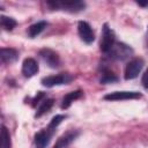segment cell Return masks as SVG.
Listing matches in <instances>:
<instances>
[{
    "mask_svg": "<svg viewBox=\"0 0 148 148\" xmlns=\"http://www.w3.org/2000/svg\"><path fill=\"white\" fill-rule=\"evenodd\" d=\"M65 119L64 114H57L54 116L50 124L47 125V127L43 128L42 131H39L38 133L35 134V145L37 148H46V146L49 145L53 133L56 132V128L58 127V125Z\"/></svg>",
    "mask_w": 148,
    "mask_h": 148,
    "instance_id": "6da1fadb",
    "label": "cell"
},
{
    "mask_svg": "<svg viewBox=\"0 0 148 148\" xmlns=\"http://www.w3.org/2000/svg\"><path fill=\"white\" fill-rule=\"evenodd\" d=\"M47 6L52 9H61L71 13H77L84 9L86 3L79 0H66V1H47Z\"/></svg>",
    "mask_w": 148,
    "mask_h": 148,
    "instance_id": "7a4b0ae2",
    "label": "cell"
},
{
    "mask_svg": "<svg viewBox=\"0 0 148 148\" xmlns=\"http://www.w3.org/2000/svg\"><path fill=\"white\" fill-rule=\"evenodd\" d=\"M108 54L112 59H116V60H125V59L130 58L133 54V49L131 46H128L127 44H125V43L116 42L113 44L112 49L109 51Z\"/></svg>",
    "mask_w": 148,
    "mask_h": 148,
    "instance_id": "3957f363",
    "label": "cell"
},
{
    "mask_svg": "<svg viewBox=\"0 0 148 148\" xmlns=\"http://www.w3.org/2000/svg\"><path fill=\"white\" fill-rule=\"evenodd\" d=\"M116 43V36L113 30L108 25L104 24L103 25V31H102V38H101V44H99V49L103 53H109V51L112 49L113 44Z\"/></svg>",
    "mask_w": 148,
    "mask_h": 148,
    "instance_id": "277c9868",
    "label": "cell"
},
{
    "mask_svg": "<svg viewBox=\"0 0 148 148\" xmlns=\"http://www.w3.org/2000/svg\"><path fill=\"white\" fill-rule=\"evenodd\" d=\"M73 76L69 73H59L56 75H50L42 79V84L47 87V88H52L54 86H61V84H68L69 82H72Z\"/></svg>",
    "mask_w": 148,
    "mask_h": 148,
    "instance_id": "5b68a950",
    "label": "cell"
},
{
    "mask_svg": "<svg viewBox=\"0 0 148 148\" xmlns=\"http://www.w3.org/2000/svg\"><path fill=\"white\" fill-rule=\"evenodd\" d=\"M143 65H145V62L141 58H134V59L130 60V62L125 67V73H124L125 79L126 80L135 79L139 75V73L141 72Z\"/></svg>",
    "mask_w": 148,
    "mask_h": 148,
    "instance_id": "8992f818",
    "label": "cell"
},
{
    "mask_svg": "<svg viewBox=\"0 0 148 148\" xmlns=\"http://www.w3.org/2000/svg\"><path fill=\"white\" fill-rule=\"evenodd\" d=\"M39 57L43 59V61L51 68H57L60 65V58L57 52H54L51 49H42L39 51Z\"/></svg>",
    "mask_w": 148,
    "mask_h": 148,
    "instance_id": "52a82bcc",
    "label": "cell"
},
{
    "mask_svg": "<svg viewBox=\"0 0 148 148\" xmlns=\"http://www.w3.org/2000/svg\"><path fill=\"white\" fill-rule=\"evenodd\" d=\"M142 95L138 91H113L104 96L106 101H127V99H135L140 98Z\"/></svg>",
    "mask_w": 148,
    "mask_h": 148,
    "instance_id": "ba28073f",
    "label": "cell"
},
{
    "mask_svg": "<svg viewBox=\"0 0 148 148\" xmlns=\"http://www.w3.org/2000/svg\"><path fill=\"white\" fill-rule=\"evenodd\" d=\"M77 31H79V36L81 37V39L87 43L90 44L94 42L95 39V34L90 27L89 23H87L86 21H80L77 24Z\"/></svg>",
    "mask_w": 148,
    "mask_h": 148,
    "instance_id": "9c48e42d",
    "label": "cell"
},
{
    "mask_svg": "<svg viewBox=\"0 0 148 148\" xmlns=\"http://www.w3.org/2000/svg\"><path fill=\"white\" fill-rule=\"evenodd\" d=\"M79 134H80V132L76 131V130H71V131L66 132L65 134H62L58 139V141L56 142V145L53 146V148H66L67 146H69L77 138Z\"/></svg>",
    "mask_w": 148,
    "mask_h": 148,
    "instance_id": "30bf717a",
    "label": "cell"
},
{
    "mask_svg": "<svg viewBox=\"0 0 148 148\" xmlns=\"http://www.w3.org/2000/svg\"><path fill=\"white\" fill-rule=\"evenodd\" d=\"M38 69H39V67H38V64L35 59H32V58L24 59V61L22 64V74L25 77L34 76L38 72Z\"/></svg>",
    "mask_w": 148,
    "mask_h": 148,
    "instance_id": "8fae6325",
    "label": "cell"
},
{
    "mask_svg": "<svg viewBox=\"0 0 148 148\" xmlns=\"http://www.w3.org/2000/svg\"><path fill=\"white\" fill-rule=\"evenodd\" d=\"M0 58L2 64H10L18 58V52L12 47H2L0 51Z\"/></svg>",
    "mask_w": 148,
    "mask_h": 148,
    "instance_id": "7c38bea8",
    "label": "cell"
},
{
    "mask_svg": "<svg viewBox=\"0 0 148 148\" xmlns=\"http://www.w3.org/2000/svg\"><path fill=\"white\" fill-rule=\"evenodd\" d=\"M101 83L103 84H108V83H113L118 81V76L114 74V72H112L110 68L108 67H103L102 73H101V79H99Z\"/></svg>",
    "mask_w": 148,
    "mask_h": 148,
    "instance_id": "4fadbf2b",
    "label": "cell"
},
{
    "mask_svg": "<svg viewBox=\"0 0 148 148\" xmlns=\"http://www.w3.org/2000/svg\"><path fill=\"white\" fill-rule=\"evenodd\" d=\"M82 94H83L82 90H75V91H71V92H68V94L65 95L64 98H62L61 108H62V109H68V108L71 106V104H72L74 101L79 99V98L82 96Z\"/></svg>",
    "mask_w": 148,
    "mask_h": 148,
    "instance_id": "5bb4252c",
    "label": "cell"
},
{
    "mask_svg": "<svg viewBox=\"0 0 148 148\" xmlns=\"http://www.w3.org/2000/svg\"><path fill=\"white\" fill-rule=\"evenodd\" d=\"M46 25H47V23L45 22V21H38V22H36V23H34V24H31L29 28H28V36L30 37V38H35L36 36H38L45 28H46Z\"/></svg>",
    "mask_w": 148,
    "mask_h": 148,
    "instance_id": "9a60e30c",
    "label": "cell"
},
{
    "mask_svg": "<svg viewBox=\"0 0 148 148\" xmlns=\"http://www.w3.org/2000/svg\"><path fill=\"white\" fill-rule=\"evenodd\" d=\"M53 103H54V101H53L52 98H45V99H43V101L40 102L39 108L37 109V112H36L35 117H36V118H39V117H42L43 114H45L46 112H49L50 109L53 106Z\"/></svg>",
    "mask_w": 148,
    "mask_h": 148,
    "instance_id": "2e32d148",
    "label": "cell"
},
{
    "mask_svg": "<svg viewBox=\"0 0 148 148\" xmlns=\"http://www.w3.org/2000/svg\"><path fill=\"white\" fill-rule=\"evenodd\" d=\"M0 23H1V27H2L5 30H8V31L13 30V29L16 27V24H17V22H16L13 17H8V16H5V15H1V17H0Z\"/></svg>",
    "mask_w": 148,
    "mask_h": 148,
    "instance_id": "e0dca14e",
    "label": "cell"
},
{
    "mask_svg": "<svg viewBox=\"0 0 148 148\" xmlns=\"http://www.w3.org/2000/svg\"><path fill=\"white\" fill-rule=\"evenodd\" d=\"M10 135L6 126L1 127V148H10Z\"/></svg>",
    "mask_w": 148,
    "mask_h": 148,
    "instance_id": "ac0fdd59",
    "label": "cell"
},
{
    "mask_svg": "<svg viewBox=\"0 0 148 148\" xmlns=\"http://www.w3.org/2000/svg\"><path fill=\"white\" fill-rule=\"evenodd\" d=\"M44 92H42V91H38V94L36 95V97L32 99V106H36L38 103H40V99L42 98H44Z\"/></svg>",
    "mask_w": 148,
    "mask_h": 148,
    "instance_id": "d6986e66",
    "label": "cell"
},
{
    "mask_svg": "<svg viewBox=\"0 0 148 148\" xmlns=\"http://www.w3.org/2000/svg\"><path fill=\"white\" fill-rule=\"evenodd\" d=\"M141 83H142V86H143L146 89H148V68H147V69L145 71V73L142 74Z\"/></svg>",
    "mask_w": 148,
    "mask_h": 148,
    "instance_id": "ffe728a7",
    "label": "cell"
},
{
    "mask_svg": "<svg viewBox=\"0 0 148 148\" xmlns=\"http://www.w3.org/2000/svg\"><path fill=\"white\" fill-rule=\"evenodd\" d=\"M138 5H140V6H148V1H146V2H141V1H138Z\"/></svg>",
    "mask_w": 148,
    "mask_h": 148,
    "instance_id": "44dd1931",
    "label": "cell"
}]
</instances>
